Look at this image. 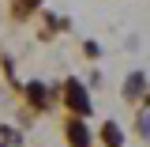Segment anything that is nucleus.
Returning <instances> with one entry per match:
<instances>
[{
  "label": "nucleus",
  "mask_w": 150,
  "mask_h": 147,
  "mask_svg": "<svg viewBox=\"0 0 150 147\" xmlns=\"http://www.w3.org/2000/svg\"><path fill=\"white\" fill-rule=\"evenodd\" d=\"M26 94H30L34 106H45V102H49V91H45L41 83H26Z\"/></svg>",
  "instance_id": "7ed1b4c3"
},
{
  "label": "nucleus",
  "mask_w": 150,
  "mask_h": 147,
  "mask_svg": "<svg viewBox=\"0 0 150 147\" xmlns=\"http://www.w3.org/2000/svg\"><path fill=\"white\" fill-rule=\"evenodd\" d=\"M38 4H41V0H19V4H15V15H19V19H26V15L38 8Z\"/></svg>",
  "instance_id": "423d86ee"
},
{
  "label": "nucleus",
  "mask_w": 150,
  "mask_h": 147,
  "mask_svg": "<svg viewBox=\"0 0 150 147\" xmlns=\"http://www.w3.org/2000/svg\"><path fill=\"white\" fill-rule=\"evenodd\" d=\"M143 87H146L143 72H131V75H128V83H124V94H128V98H139V94H143Z\"/></svg>",
  "instance_id": "f03ea898"
},
{
  "label": "nucleus",
  "mask_w": 150,
  "mask_h": 147,
  "mask_svg": "<svg viewBox=\"0 0 150 147\" xmlns=\"http://www.w3.org/2000/svg\"><path fill=\"white\" fill-rule=\"evenodd\" d=\"M101 140H105V143H109V147H120V143H124V136H120V128H116L112 121H109V125H105V128H101Z\"/></svg>",
  "instance_id": "39448f33"
},
{
  "label": "nucleus",
  "mask_w": 150,
  "mask_h": 147,
  "mask_svg": "<svg viewBox=\"0 0 150 147\" xmlns=\"http://www.w3.org/2000/svg\"><path fill=\"white\" fill-rule=\"evenodd\" d=\"M68 140H71L75 147H86L90 143V132L83 128V125H71V128H68Z\"/></svg>",
  "instance_id": "20e7f679"
},
{
  "label": "nucleus",
  "mask_w": 150,
  "mask_h": 147,
  "mask_svg": "<svg viewBox=\"0 0 150 147\" xmlns=\"http://www.w3.org/2000/svg\"><path fill=\"white\" fill-rule=\"evenodd\" d=\"M68 106H71L75 113H79V117H86V113H90V98H86V91H83V83H68Z\"/></svg>",
  "instance_id": "f257e3e1"
}]
</instances>
